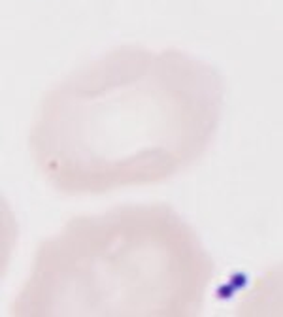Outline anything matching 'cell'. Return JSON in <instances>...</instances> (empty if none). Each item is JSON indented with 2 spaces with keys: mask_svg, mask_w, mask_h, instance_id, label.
<instances>
[{
  "mask_svg": "<svg viewBox=\"0 0 283 317\" xmlns=\"http://www.w3.org/2000/svg\"><path fill=\"white\" fill-rule=\"evenodd\" d=\"M223 104V77L208 62L119 46L42 96L29 153L47 185L68 196L157 185L208 151Z\"/></svg>",
  "mask_w": 283,
  "mask_h": 317,
  "instance_id": "6da1fadb",
  "label": "cell"
},
{
  "mask_svg": "<svg viewBox=\"0 0 283 317\" xmlns=\"http://www.w3.org/2000/svg\"><path fill=\"white\" fill-rule=\"evenodd\" d=\"M213 261L166 204H125L68 219L38 244L12 302L16 317H193Z\"/></svg>",
  "mask_w": 283,
  "mask_h": 317,
  "instance_id": "7a4b0ae2",
  "label": "cell"
}]
</instances>
